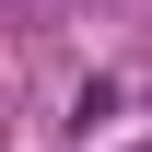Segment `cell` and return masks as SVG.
Segmentation results:
<instances>
[]
</instances>
